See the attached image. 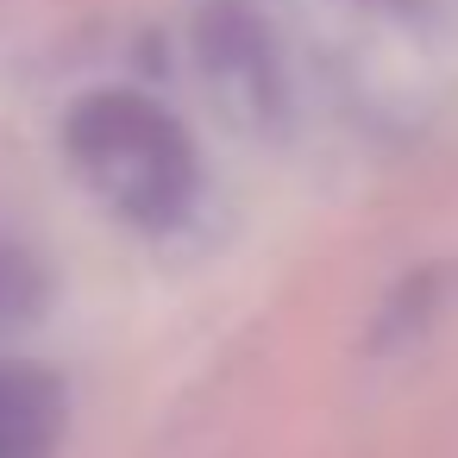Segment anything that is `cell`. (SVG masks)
Returning <instances> with one entry per match:
<instances>
[{
    "label": "cell",
    "instance_id": "cell-2",
    "mask_svg": "<svg viewBox=\"0 0 458 458\" xmlns=\"http://www.w3.org/2000/svg\"><path fill=\"white\" fill-rule=\"evenodd\" d=\"M64 439V383L45 364L0 358V458H51Z\"/></svg>",
    "mask_w": 458,
    "mask_h": 458
},
{
    "label": "cell",
    "instance_id": "cell-4",
    "mask_svg": "<svg viewBox=\"0 0 458 458\" xmlns=\"http://www.w3.org/2000/svg\"><path fill=\"white\" fill-rule=\"evenodd\" d=\"M38 301H45V270H38V258H32L20 239L0 233V333L20 327V320H32Z\"/></svg>",
    "mask_w": 458,
    "mask_h": 458
},
{
    "label": "cell",
    "instance_id": "cell-3",
    "mask_svg": "<svg viewBox=\"0 0 458 458\" xmlns=\"http://www.w3.org/2000/svg\"><path fill=\"white\" fill-rule=\"evenodd\" d=\"M201 70L214 76V89H220V95H226V101H233L239 114L264 120V114L276 107L270 51H264L258 26H251V20H239L233 7L208 20V32H201Z\"/></svg>",
    "mask_w": 458,
    "mask_h": 458
},
{
    "label": "cell",
    "instance_id": "cell-1",
    "mask_svg": "<svg viewBox=\"0 0 458 458\" xmlns=\"http://www.w3.org/2000/svg\"><path fill=\"white\" fill-rule=\"evenodd\" d=\"M64 151L82 189L139 233H170L201 195V157L189 126L139 89H89L64 114Z\"/></svg>",
    "mask_w": 458,
    "mask_h": 458
}]
</instances>
